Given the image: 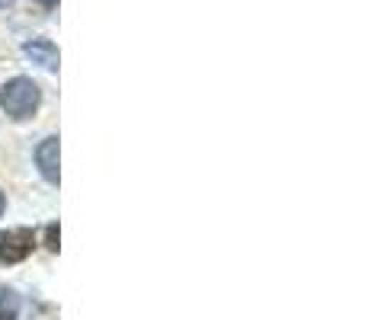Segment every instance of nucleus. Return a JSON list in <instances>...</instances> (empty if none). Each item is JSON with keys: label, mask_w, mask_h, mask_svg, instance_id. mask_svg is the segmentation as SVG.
I'll return each instance as SVG.
<instances>
[{"label": "nucleus", "mask_w": 365, "mask_h": 320, "mask_svg": "<svg viewBox=\"0 0 365 320\" xmlns=\"http://www.w3.org/2000/svg\"><path fill=\"white\" fill-rule=\"evenodd\" d=\"M38 103H42V90L32 77H13L0 87V109L10 115L13 122H26L36 115Z\"/></svg>", "instance_id": "f257e3e1"}, {"label": "nucleus", "mask_w": 365, "mask_h": 320, "mask_svg": "<svg viewBox=\"0 0 365 320\" xmlns=\"http://www.w3.org/2000/svg\"><path fill=\"white\" fill-rule=\"evenodd\" d=\"M36 250V234L29 227H16V231H0V266L23 263L29 253Z\"/></svg>", "instance_id": "f03ea898"}, {"label": "nucleus", "mask_w": 365, "mask_h": 320, "mask_svg": "<svg viewBox=\"0 0 365 320\" xmlns=\"http://www.w3.org/2000/svg\"><path fill=\"white\" fill-rule=\"evenodd\" d=\"M23 55L29 58L32 64H38V68L45 71H58V48L51 38H32V42L23 45Z\"/></svg>", "instance_id": "7ed1b4c3"}, {"label": "nucleus", "mask_w": 365, "mask_h": 320, "mask_svg": "<svg viewBox=\"0 0 365 320\" xmlns=\"http://www.w3.org/2000/svg\"><path fill=\"white\" fill-rule=\"evenodd\" d=\"M36 163H38V173L45 176L48 182H58L61 180V170H58V138H45L42 145L36 148Z\"/></svg>", "instance_id": "20e7f679"}, {"label": "nucleus", "mask_w": 365, "mask_h": 320, "mask_svg": "<svg viewBox=\"0 0 365 320\" xmlns=\"http://www.w3.org/2000/svg\"><path fill=\"white\" fill-rule=\"evenodd\" d=\"M19 308H23V301H19L16 291L6 289V285H0V320H16Z\"/></svg>", "instance_id": "39448f33"}, {"label": "nucleus", "mask_w": 365, "mask_h": 320, "mask_svg": "<svg viewBox=\"0 0 365 320\" xmlns=\"http://www.w3.org/2000/svg\"><path fill=\"white\" fill-rule=\"evenodd\" d=\"M45 247H48V250H58V224L45 227Z\"/></svg>", "instance_id": "423d86ee"}, {"label": "nucleus", "mask_w": 365, "mask_h": 320, "mask_svg": "<svg viewBox=\"0 0 365 320\" xmlns=\"http://www.w3.org/2000/svg\"><path fill=\"white\" fill-rule=\"evenodd\" d=\"M38 4H42V6H48V10H51V6H55L58 0H38Z\"/></svg>", "instance_id": "0eeeda50"}, {"label": "nucleus", "mask_w": 365, "mask_h": 320, "mask_svg": "<svg viewBox=\"0 0 365 320\" xmlns=\"http://www.w3.org/2000/svg\"><path fill=\"white\" fill-rule=\"evenodd\" d=\"M16 4V0H0V10H4V6H13Z\"/></svg>", "instance_id": "6e6552de"}, {"label": "nucleus", "mask_w": 365, "mask_h": 320, "mask_svg": "<svg viewBox=\"0 0 365 320\" xmlns=\"http://www.w3.org/2000/svg\"><path fill=\"white\" fill-rule=\"evenodd\" d=\"M4 208H6V199H4V192H0V215H4Z\"/></svg>", "instance_id": "1a4fd4ad"}]
</instances>
